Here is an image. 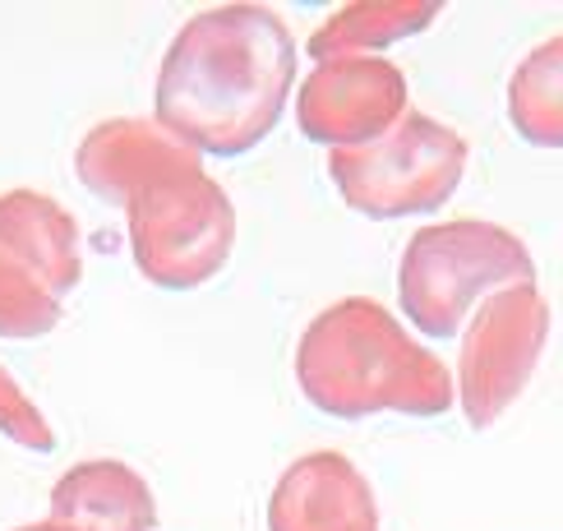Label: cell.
<instances>
[{"mask_svg": "<svg viewBox=\"0 0 563 531\" xmlns=\"http://www.w3.org/2000/svg\"><path fill=\"white\" fill-rule=\"evenodd\" d=\"M88 195L125 213L134 268L162 291H195L227 268L236 245V203L208 176L203 157L172 130L111 115L75 148Z\"/></svg>", "mask_w": 563, "mask_h": 531, "instance_id": "obj_1", "label": "cell"}, {"mask_svg": "<svg viewBox=\"0 0 563 531\" xmlns=\"http://www.w3.org/2000/svg\"><path fill=\"white\" fill-rule=\"evenodd\" d=\"M296 84V42L268 5L199 10L172 37L153 88V121L199 157H241L282 121Z\"/></svg>", "mask_w": 563, "mask_h": 531, "instance_id": "obj_2", "label": "cell"}, {"mask_svg": "<svg viewBox=\"0 0 563 531\" xmlns=\"http://www.w3.org/2000/svg\"><path fill=\"white\" fill-rule=\"evenodd\" d=\"M296 384L305 402L338 421H365L379 411L426 421L457 407L449 365L374 296H342L305 323L296 342Z\"/></svg>", "mask_w": 563, "mask_h": 531, "instance_id": "obj_3", "label": "cell"}, {"mask_svg": "<svg viewBox=\"0 0 563 531\" xmlns=\"http://www.w3.org/2000/svg\"><path fill=\"white\" fill-rule=\"evenodd\" d=\"M518 283H536V259L508 226L485 218L430 222L402 250L397 306L411 329L453 338L466 323V310Z\"/></svg>", "mask_w": 563, "mask_h": 531, "instance_id": "obj_4", "label": "cell"}, {"mask_svg": "<svg viewBox=\"0 0 563 531\" xmlns=\"http://www.w3.org/2000/svg\"><path fill=\"white\" fill-rule=\"evenodd\" d=\"M472 144L426 111H407L384 139L351 153H328V176L346 208L369 222L430 218L457 195Z\"/></svg>", "mask_w": 563, "mask_h": 531, "instance_id": "obj_5", "label": "cell"}, {"mask_svg": "<svg viewBox=\"0 0 563 531\" xmlns=\"http://www.w3.org/2000/svg\"><path fill=\"white\" fill-rule=\"evenodd\" d=\"M550 346V300L541 283L485 296L457 352V407L472 430H489L527 392Z\"/></svg>", "mask_w": 563, "mask_h": 531, "instance_id": "obj_6", "label": "cell"}, {"mask_svg": "<svg viewBox=\"0 0 563 531\" xmlns=\"http://www.w3.org/2000/svg\"><path fill=\"white\" fill-rule=\"evenodd\" d=\"M407 75L384 56L323 60L296 92V125L333 153L365 148L407 115Z\"/></svg>", "mask_w": 563, "mask_h": 531, "instance_id": "obj_7", "label": "cell"}, {"mask_svg": "<svg viewBox=\"0 0 563 531\" xmlns=\"http://www.w3.org/2000/svg\"><path fill=\"white\" fill-rule=\"evenodd\" d=\"M268 531H379V499L346 453L319 449L277 476Z\"/></svg>", "mask_w": 563, "mask_h": 531, "instance_id": "obj_8", "label": "cell"}, {"mask_svg": "<svg viewBox=\"0 0 563 531\" xmlns=\"http://www.w3.org/2000/svg\"><path fill=\"white\" fill-rule=\"evenodd\" d=\"M0 254L29 268L37 283L65 300L84 277L79 222L42 190H5L0 195Z\"/></svg>", "mask_w": 563, "mask_h": 531, "instance_id": "obj_9", "label": "cell"}, {"mask_svg": "<svg viewBox=\"0 0 563 531\" xmlns=\"http://www.w3.org/2000/svg\"><path fill=\"white\" fill-rule=\"evenodd\" d=\"M52 522L69 531H157V499L130 462L88 457L52 485Z\"/></svg>", "mask_w": 563, "mask_h": 531, "instance_id": "obj_10", "label": "cell"}, {"mask_svg": "<svg viewBox=\"0 0 563 531\" xmlns=\"http://www.w3.org/2000/svg\"><path fill=\"white\" fill-rule=\"evenodd\" d=\"M439 14L443 10L430 5V0H361V5H342L338 14H328V23H319V33L310 37V56L314 65L379 56L384 46L426 33Z\"/></svg>", "mask_w": 563, "mask_h": 531, "instance_id": "obj_11", "label": "cell"}, {"mask_svg": "<svg viewBox=\"0 0 563 531\" xmlns=\"http://www.w3.org/2000/svg\"><path fill=\"white\" fill-rule=\"evenodd\" d=\"M508 121L536 148H563V33L531 46L508 79Z\"/></svg>", "mask_w": 563, "mask_h": 531, "instance_id": "obj_12", "label": "cell"}, {"mask_svg": "<svg viewBox=\"0 0 563 531\" xmlns=\"http://www.w3.org/2000/svg\"><path fill=\"white\" fill-rule=\"evenodd\" d=\"M60 300L46 291L29 268H19L10 254H0V338L33 342L60 329Z\"/></svg>", "mask_w": 563, "mask_h": 531, "instance_id": "obj_13", "label": "cell"}, {"mask_svg": "<svg viewBox=\"0 0 563 531\" xmlns=\"http://www.w3.org/2000/svg\"><path fill=\"white\" fill-rule=\"evenodd\" d=\"M0 434H5L10 444L29 449V453H52L56 449L52 421H46V416L37 411V402L10 379L5 365H0Z\"/></svg>", "mask_w": 563, "mask_h": 531, "instance_id": "obj_14", "label": "cell"}, {"mask_svg": "<svg viewBox=\"0 0 563 531\" xmlns=\"http://www.w3.org/2000/svg\"><path fill=\"white\" fill-rule=\"evenodd\" d=\"M14 531H69L65 522H52V518H42V522H29V527H14Z\"/></svg>", "mask_w": 563, "mask_h": 531, "instance_id": "obj_15", "label": "cell"}]
</instances>
